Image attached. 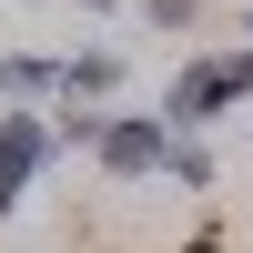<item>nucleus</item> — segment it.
Listing matches in <instances>:
<instances>
[{"label":"nucleus","mask_w":253,"mask_h":253,"mask_svg":"<svg viewBox=\"0 0 253 253\" xmlns=\"http://www.w3.org/2000/svg\"><path fill=\"white\" fill-rule=\"evenodd\" d=\"M223 112H243V91H233V71H223V51H203V61H182L172 71V91H162V122H172V132H213Z\"/></svg>","instance_id":"1"},{"label":"nucleus","mask_w":253,"mask_h":253,"mask_svg":"<svg viewBox=\"0 0 253 253\" xmlns=\"http://www.w3.org/2000/svg\"><path fill=\"white\" fill-rule=\"evenodd\" d=\"M162 152H172V122H162V112H101L91 162H101L112 182H152V172H162Z\"/></svg>","instance_id":"2"},{"label":"nucleus","mask_w":253,"mask_h":253,"mask_svg":"<svg viewBox=\"0 0 253 253\" xmlns=\"http://www.w3.org/2000/svg\"><path fill=\"white\" fill-rule=\"evenodd\" d=\"M51 162H61V132H51V122H41V112H0V213H20Z\"/></svg>","instance_id":"3"},{"label":"nucleus","mask_w":253,"mask_h":253,"mask_svg":"<svg viewBox=\"0 0 253 253\" xmlns=\"http://www.w3.org/2000/svg\"><path fill=\"white\" fill-rule=\"evenodd\" d=\"M122 91V51H71L61 61V101H112Z\"/></svg>","instance_id":"4"},{"label":"nucleus","mask_w":253,"mask_h":253,"mask_svg":"<svg viewBox=\"0 0 253 253\" xmlns=\"http://www.w3.org/2000/svg\"><path fill=\"white\" fill-rule=\"evenodd\" d=\"M0 101H61V61L10 51V61H0Z\"/></svg>","instance_id":"5"},{"label":"nucleus","mask_w":253,"mask_h":253,"mask_svg":"<svg viewBox=\"0 0 253 253\" xmlns=\"http://www.w3.org/2000/svg\"><path fill=\"white\" fill-rule=\"evenodd\" d=\"M162 172H172L182 193H203V182H213V152H203L193 132H172V152H162Z\"/></svg>","instance_id":"6"},{"label":"nucleus","mask_w":253,"mask_h":253,"mask_svg":"<svg viewBox=\"0 0 253 253\" xmlns=\"http://www.w3.org/2000/svg\"><path fill=\"white\" fill-rule=\"evenodd\" d=\"M152 10V31H193V0H142Z\"/></svg>","instance_id":"7"},{"label":"nucleus","mask_w":253,"mask_h":253,"mask_svg":"<svg viewBox=\"0 0 253 253\" xmlns=\"http://www.w3.org/2000/svg\"><path fill=\"white\" fill-rule=\"evenodd\" d=\"M223 71H233V91L253 101V41H243V51H223Z\"/></svg>","instance_id":"8"},{"label":"nucleus","mask_w":253,"mask_h":253,"mask_svg":"<svg viewBox=\"0 0 253 253\" xmlns=\"http://www.w3.org/2000/svg\"><path fill=\"white\" fill-rule=\"evenodd\" d=\"M81 10H101V0H81Z\"/></svg>","instance_id":"9"},{"label":"nucleus","mask_w":253,"mask_h":253,"mask_svg":"<svg viewBox=\"0 0 253 253\" xmlns=\"http://www.w3.org/2000/svg\"><path fill=\"white\" fill-rule=\"evenodd\" d=\"M243 122H253V101H243Z\"/></svg>","instance_id":"10"}]
</instances>
